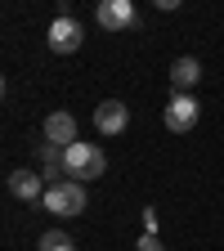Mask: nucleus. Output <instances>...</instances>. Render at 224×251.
<instances>
[{"mask_svg":"<svg viewBox=\"0 0 224 251\" xmlns=\"http://www.w3.org/2000/svg\"><path fill=\"white\" fill-rule=\"evenodd\" d=\"M125 121H130V108H125L121 99H103L99 108H94V126H99V135H121Z\"/></svg>","mask_w":224,"mask_h":251,"instance_id":"6","label":"nucleus"},{"mask_svg":"<svg viewBox=\"0 0 224 251\" xmlns=\"http://www.w3.org/2000/svg\"><path fill=\"white\" fill-rule=\"evenodd\" d=\"M135 251H166V247H162V238H157V233H144Z\"/></svg>","mask_w":224,"mask_h":251,"instance_id":"11","label":"nucleus"},{"mask_svg":"<svg viewBox=\"0 0 224 251\" xmlns=\"http://www.w3.org/2000/svg\"><path fill=\"white\" fill-rule=\"evenodd\" d=\"M198 117H202V103L188 90H175L171 103H166V130L184 135V130H193V126H198Z\"/></svg>","mask_w":224,"mask_h":251,"instance_id":"3","label":"nucleus"},{"mask_svg":"<svg viewBox=\"0 0 224 251\" xmlns=\"http://www.w3.org/2000/svg\"><path fill=\"white\" fill-rule=\"evenodd\" d=\"M41 251H76V242L63 229H50V233H41Z\"/></svg>","mask_w":224,"mask_h":251,"instance_id":"10","label":"nucleus"},{"mask_svg":"<svg viewBox=\"0 0 224 251\" xmlns=\"http://www.w3.org/2000/svg\"><path fill=\"white\" fill-rule=\"evenodd\" d=\"M50 50L54 54H76L81 50V41H85V31H81V23L76 18H68V14H58L54 23H50Z\"/></svg>","mask_w":224,"mask_h":251,"instance_id":"5","label":"nucleus"},{"mask_svg":"<svg viewBox=\"0 0 224 251\" xmlns=\"http://www.w3.org/2000/svg\"><path fill=\"white\" fill-rule=\"evenodd\" d=\"M144 233H157V211H152V206L144 211Z\"/></svg>","mask_w":224,"mask_h":251,"instance_id":"12","label":"nucleus"},{"mask_svg":"<svg viewBox=\"0 0 224 251\" xmlns=\"http://www.w3.org/2000/svg\"><path fill=\"white\" fill-rule=\"evenodd\" d=\"M63 171H68V179H76V184H85V179H99L103 171H108V157H103V148L99 144H68V152H63Z\"/></svg>","mask_w":224,"mask_h":251,"instance_id":"1","label":"nucleus"},{"mask_svg":"<svg viewBox=\"0 0 224 251\" xmlns=\"http://www.w3.org/2000/svg\"><path fill=\"white\" fill-rule=\"evenodd\" d=\"M41 202H45V211H50V215H63V220H72V215H81V211H85V184H76V179L50 184Z\"/></svg>","mask_w":224,"mask_h":251,"instance_id":"2","label":"nucleus"},{"mask_svg":"<svg viewBox=\"0 0 224 251\" xmlns=\"http://www.w3.org/2000/svg\"><path fill=\"white\" fill-rule=\"evenodd\" d=\"M94 18H99V27H103V31H125V27H139L135 0H99V5H94Z\"/></svg>","mask_w":224,"mask_h":251,"instance_id":"4","label":"nucleus"},{"mask_svg":"<svg viewBox=\"0 0 224 251\" xmlns=\"http://www.w3.org/2000/svg\"><path fill=\"white\" fill-rule=\"evenodd\" d=\"M152 5H157V9H179L184 0H152Z\"/></svg>","mask_w":224,"mask_h":251,"instance_id":"13","label":"nucleus"},{"mask_svg":"<svg viewBox=\"0 0 224 251\" xmlns=\"http://www.w3.org/2000/svg\"><path fill=\"white\" fill-rule=\"evenodd\" d=\"M198 81H202V63H198L193 54H184V58L171 63V85H175V90H188V94H193Z\"/></svg>","mask_w":224,"mask_h":251,"instance_id":"9","label":"nucleus"},{"mask_svg":"<svg viewBox=\"0 0 224 251\" xmlns=\"http://www.w3.org/2000/svg\"><path fill=\"white\" fill-rule=\"evenodd\" d=\"M45 175H36V171H9V193L18 198V202H36V198H45Z\"/></svg>","mask_w":224,"mask_h":251,"instance_id":"7","label":"nucleus"},{"mask_svg":"<svg viewBox=\"0 0 224 251\" xmlns=\"http://www.w3.org/2000/svg\"><path fill=\"white\" fill-rule=\"evenodd\" d=\"M45 139L50 144H58V148H68V144H76V117L72 112H50L45 117Z\"/></svg>","mask_w":224,"mask_h":251,"instance_id":"8","label":"nucleus"}]
</instances>
